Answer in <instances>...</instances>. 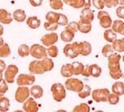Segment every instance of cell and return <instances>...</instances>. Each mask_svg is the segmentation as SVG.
<instances>
[{"label":"cell","mask_w":124,"mask_h":112,"mask_svg":"<svg viewBox=\"0 0 124 112\" xmlns=\"http://www.w3.org/2000/svg\"><path fill=\"white\" fill-rule=\"evenodd\" d=\"M14 112H24L23 111H15Z\"/></svg>","instance_id":"57"},{"label":"cell","mask_w":124,"mask_h":112,"mask_svg":"<svg viewBox=\"0 0 124 112\" xmlns=\"http://www.w3.org/2000/svg\"><path fill=\"white\" fill-rule=\"evenodd\" d=\"M92 94V98L96 102H107L108 98L109 95V91L107 88H103V89H96Z\"/></svg>","instance_id":"5"},{"label":"cell","mask_w":124,"mask_h":112,"mask_svg":"<svg viewBox=\"0 0 124 112\" xmlns=\"http://www.w3.org/2000/svg\"><path fill=\"white\" fill-rule=\"evenodd\" d=\"M13 16L4 9H0V23L2 24H10L13 22Z\"/></svg>","instance_id":"14"},{"label":"cell","mask_w":124,"mask_h":112,"mask_svg":"<svg viewBox=\"0 0 124 112\" xmlns=\"http://www.w3.org/2000/svg\"><path fill=\"white\" fill-rule=\"evenodd\" d=\"M112 53H113V49L112 47V45L110 44H107L102 49V54H103V57H108L109 55H111Z\"/></svg>","instance_id":"40"},{"label":"cell","mask_w":124,"mask_h":112,"mask_svg":"<svg viewBox=\"0 0 124 112\" xmlns=\"http://www.w3.org/2000/svg\"><path fill=\"white\" fill-rule=\"evenodd\" d=\"M84 87L83 81L77 78H68L65 82V88L74 92H79Z\"/></svg>","instance_id":"3"},{"label":"cell","mask_w":124,"mask_h":112,"mask_svg":"<svg viewBox=\"0 0 124 112\" xmlns=\"http://www.w3.org/2000/svg\"><path fill=\"white\" fill-rule=\"evenodd\" d=\"M30 89L27 86H19L15 92V100L18 103H23L29 98Z\"/></svg>","instance_id":"8"},{"label":"cell","mask_w":124,"mask_h":112,"mask_svg":"<svg viewBox=\"0 0 124 112\" xmlns=\"http://www.w3.org/2000/svg\"><path fill=\"white\" fill-rule=\"evenodd\" d=\"M103 4L104 7L107 8H114L117 7L119 4V1L118 0H103Z\"/></svg>","instance_id":"43"},{"label":"cell","mask_w":124,"mask_h":112,"mask_svg":"<svg viewBox=\"0 0 124 112\" xmlns=\"http://www.w3.org/2000/svg\"><path fill=\"white\" fill-rule=\"evenodd\" d=\"M103 37H104V39L106 41L110 43H113L117 39V34L112 29L105 30L104 33H103Z\"/></svg>","instance_id":"27"},{"label":"cell","mask_w":124,"mask_h":112,"mask_svg":"<svg viewBox=\"0 0 124 112\" xmlns=\"http://www.w3.org/2000/svg\"><path fill=\"white\" fill-rule=\"evenodd\" d=\"M13 19L15 21L18 22V23H23L27 19V15H26L25 11L23 9H17L13 12Z\"/></svg>","instance_id":"18"},{"label":"cell","mask_w":124,"mask_h":112,"mask_svg":"<svg viewBox=\"0 0 124 112\" xmlns=\"http://www.w3.org/2000/svg\"><path fill=\"white\" fill-rule=\"evenodd\" d=\"M63 3L70 6L74 9H81L84 8V1L83 0H62Z\"/></svg>","instance_id":"23"},{"label":"cell","mask_w":124,"mask_h":112,"mask_svg":"<svg viewBox=\"0 0 124 112\" xmlns=\"http://www.w3.org/2000/svg\"><path fill=\"white\" fill-rule=\"evenodd\" d=\"M46 54L47 56L51 57H57L58 54H59V50L58 47L55 45H52L51 47H48V48L46 49Z\"/></svg>","instance_id":"37"},{"label":"cell","mask_w":124,"mask_h":112,"mask_svg":"<svg viewBox=\"0 0 124 112\" xmlns=\"http://www.w3.org/2000/svg\"><path fill=\"white\" fill-rule=\"evenodd\" d=\"M30 54L32 57L38 60L47 57L46 49L45 48L44 46H41L40 44H33L30 47Z\"/></svg>","instance_id":"4"},{"label":"cell","mask_w":124,"mask_h":112,"mask_svg":"<svg viewBox=\"0 0 124 112\" xmlns=\"http://www.w3.org/2000/svg\"><path fill=\"white\" fill-rule=\"evenodd\" d=\"M113 51H116L117 52H124V39H116L113 43L112 45Z\"/></svg>","instance_id":"24"},{"label":"cell","mask_w":124,"mask_h":112,"mask_svg":"<svg viewBox=\"0 0 124 112\" xmlns=\"http://www.w3.org/2000/svg\"><path fill=\"white\" fill-rule=\"evenodd\" d=\"M112 91L113 93L117 95L118 96L123 95L124 94V84L122 81H117L112 86Z\"/></svg>","instance_id":"21"},{"label":"cell","mask_w":124,"mask_h":112,"mask_svg":"<svg viewBox=\"0 0 124 112\" xmlns=\"http://www.w3.org/2000/svg\"><path fill=\"white\" fill-rule=\"evenodd\" d=\"M59 13H55L53 11H50L46 14V22H50V23H56L59 17Z\"/></svg>","instance_id":"35"},{"label":"cell","mask_w":124,"mask_h":112,"mask_svg":"<svg viewBox=\"0 0 124 112\" xmlns=\"http://www.w3.org/2000/svg\"><path fill=\"white\" fill-rule=\"evenodd\" d=\"M59 25L56 23H50V22H46L44 23V28L46 31H51V32H55V30H57Z\"/></svg>","instance_id":"39"},{"label":"cell","mask_w":124,"mask_h":112,"mask_svg":"<svg viewBox=\"0 0 124 112\" xmlns=\"http://www.w3.org/2000/svg\"><path fill=\"white\" fill-rule=\"evenodd\" d=\"M121 55L117 53H112L108 57V70L110 77L114 80H118L123 77V73L120 67V61H121Z\"/></svg>","instance_id":"1"},{"label":"cell","mask_w":124,"mask_h":112,"mask_svg":"<svg viewBox=\"0 0 124 112\" xmlns=\"http://www.w3.org/2000/svg\"><path fill=\"white\" fill-rule=\"evenodd\" d=\"M41 67L45 72L46 71H51V70L54 68V61L51 58H48V57H45V58L41 59Z\"/></svg>","instance_id":"17"},{"label":"cell","mask_w":124,"mask_h":112,"mask_svg":"<svg viewBox=\"0 0 124 112\" xmlns=\"http://www.w3.org/2000/svg\"><path fill=\"white\" fill-rule=\"evenodd\" d=\"M94 112H104V111H96Z\"/></svg>","instance_id":"58"},{"label":"cell","mask_w":124,"mask_h":112,"mask_svg":"<svg viewBox=\"0 0 124 112\" xmlns=\"http://www.w3.org/2000/svg\"><path fill=\"white\" fill-rule=\"evenodd\" d=\"M59 39L58 34L56 33H47L45 34L43 37H41V42L45 47H51L52 45H55V43H56Z\"/></svg>","instance_id":"10"},{"label":"cell","mask_w":124,"mask_h":112,"mask_svg":"<svg viewBox=\"0 0 124 112\" xmlns=\"http://www.w3.org/2000/svg\"><path fill=\"white\" fill-rule=\"evenodd\" d=\"M65 29L69 30V31H71L72 33H75L78 32V23L77 22H71V23H68V24L65 26Z\"/></svg>","instance_id":"44"},{"label":"cell","mask_w":124,"mask_h":112,"mask_svg":"<svg viewBox=\"0 0 124 112\" xmlns=\"http://www.w3.org/2000/svg\"><path fill=\"white\" fill-rule=\"evenodd\" d=\"M30 94L31 95V96L35 99H40L41 97H42L43 95V89L41 86H40L38 85L32 86V87L30 89Z\"/></svg>","instance_id":"20"},{"label":"cell","mask_w":124,"mask_h":112,"mask_svg":"<svg viewBox=\"0 0 124 112\" xmlns=\"http://www.w3.org/2000/svg\"><path fill=\"white\" fill-rule=\"evenodd\" d=\"M71 64H72V68H73V75L75 76L80 75L84 68L83 63L79 62V61H75V62Z\"/></svg>","instance_id":"34"},{"label":"cell","mask_w":124,"mask_h":112,"mask_svg":"<svg viewBox=\"0 0 124 112\" xmlns=\"http://www.w3.org/2000/svg\"><path fill=\"white\" fill-rule=\"evenodd\" d=\"M63 2L62 0H51L50 1V6L53 10H61L63 9Z\"/></svg>","instance_id":"38"},{"label":"cell","mask_w":124,"mask_h":112,"mask_svg":"<svg viewBox=\"0 0 124 112\" xmlns=\"http://www.w3.org/2000/svg\"><path fill=\"white\" fill-rule=\"evenodd\" d=\"M8 84L5 80L3 79L1 82H0V98H2L5 95V93L8 91Z\"/></svg>","instance_id":"41"},{"label":"cell","mask_w":124,"mask_h":112,"mask_svg":"<svg viewBox=\"0 0 124 112\" xmlns=\"http://www.w3.org/2000/svg\"><path fill=\"white\" fill-rule=\"evenodd\" d=\"M17 52L18 55L22 57H26L30 54V47L26 44H22L19 46L18 49H17Z\"/></svg>","instance_id":"32"},{"label":"cell","mask_w":124,"mask_h":112,"mask_svg":"<svg viewBox=\"0 0 124 112\" xmlns=\"http://www.w3.org/2000/svg\"><path fill=\"white\" fill-rule=\"evenodd\" d=\"M116 13H117V16L121 19L124 18V7L123 6H119L118 8L116 10Z\"/></svg>","instance_id":"47"},{"label":"cell","mask_w":124,"mask_h":112,"mask_svg":"<svg viewBox=\"0 0 124 112\" xmlns=\"http://www.w3.org/2000/svg\"><path fill=\"white\" fill-rule=\"evenodd\" d=\"M72 112H90V108L86 103H81L76 105Z\"/></svg>","instance_id":"36"},{"label":"cell","mask_w":124,"mask_h":112,"mask_svg":"<svg viewBox=\"0 0 124 112\" xmlns=\"http://www.w3.org/2000/svg\"><path fill=\"white\" fill-rule=\"evenodd\" d=\"M75 33H72L71 31H69V30L65 29L64 31L61 32V38L63 42L65 43H70V42L73 41L74 37H75Z\"/></svg>","instance_id":"22"},{"label":"cell","mask_w":124,"mask_h":112,"mask_svg":"<svg viewBox=\"0 0 124 112\" xmlns=\"http://www.w3.org/2000/svg\"><path fill=\"white\" fill-rule=\"evenodd\" d=\"M91 92H92L91 87L88 85H84L83 89H82L79 92H78V94H79V98H81V99H85L86 97L90 95Z\"/></svg>","instance_id":"33"},{"label":"cell","mask_w":124,"mask_h":112,"mask_svg":"<svg viewBox=\"0 0 124 112\" xmlns=\"http://www.w3.org/2000/svg\"><path fill=\"white\" fill-rule=\"evenodd\" d=\"M90 68V76L93 77H99L101 76L102 73V68L97 64H93V65L89 66Z\"/></svg>","instance_id":"31"},{"label":"cell","mask_w":124,"mask_h":112,"mask_svg":"<svg viewBox=\"0 0 124 112\" xmlns=\"http://www.w3.org/2000/svg\"><path fill=\"white\" fill-rule=\"evenodd\" d=\"M3 43H4V40H3V38L2 37H0V47H1Z\"/></svg>","instance_id":"53"},{"label":"cell","mask_w":124,"mask_h":112,"mask_svg":"<svg viewBox=\"0 0 124 112\" xmlns=\"http://www.w3.org/2000/svg\"><path fill=\"white\" fill-rule=\"evenodd\" d=\"M98 19L99 21V24L103 28L108 29L109 27H111L112 23H113V20H112L111 17L108 13L106 11L103 10H100L98 13Z\"/></svg>","instance_id":"6"},{"label":"cell","mask_w":124,"mask_h":112,"mask_svg":"<svg viewBox=\"0 0 124 112\" xmlns=\"http://www.w3.org/2000/svg\"><path fill=\"white\" fill-rule=\"evenodd\" d=\"M3 32H4V28H3V25L0 24V37H2V35L3 34Z\"/></svg>","instance_id":"52"},{"label":"cell","mask_w":124,"mask_h":112,"mask_svg":"<svg viewBox=\"0 0 124 112\" xmlns=\"http://www.w3.org/2000/svg\"><path fill=\"white\" fill-rule=\"evenodd\" d=\"M43 0H29L30 4L33 7H40L41 4H42Z\"/></svg>","instance_id":"49"},{"label":"cell","mask_w":124,"mask_h":112,"mask_svg":"<svg viewBox=\"0 0 124 112\" xmlns=\"http://www.w3.org/2000/svg\"><path fill=\"white\" fill-rule=\"evenodd\" d=\"M84 8L85 9H90L91 7V0H83Z\"/></svg>","instance_id":"51"},{"label":"cell","mask_w":124,"mask_h":112,"mask_svg":"<svg viewBox=\"0 0 124 112\" xmlns=\"http://www.w3.org/2000/svg\"><path fill=\"white\" fill-rule=\"evenodd\" d=\"M27 25L31 29H37L41 26V20L36 16L29 17L27 19Z\"/></svg>","instance_id":"19"},{"label":"cell","mask_w":124,"mask_h":112,"mask_svg":"<svg viewBox=\"0 0 124 112\" xmlns=\"http://www.w3.org/2000/svg\"><path fill=\"white\" fill-rule=\"evenodd\" d=\"M108 101L109 102L110 105H117L119 102V96L114 93L109 94L108 98Z\"/></svg>","instance_id":"42"},{"label":"cell","mask_w":124,"mask_h":112,"mask_svg":"<svg viewBox=\"0 0 124 112\" xmlns=\"http://www.w3.org/2000/svg\"><path fill=\"white\" fill-rule=\"evenodd\" d=\"M68 23H68V18L66 16L65 14H62V13H60L57 20V24L61 26H66Z\"/></svg>","instance_id":"45"},{"label":"cell","mask_w":124,"mask_h":112,"mask_svg":"<svg viewBox=\"0 0 124 112\" xmlns=\"http://www.w3.org/2000/svg\"><path fill=\"white\" fill-rule=\"evenodd\" d=\"M112 30L115 33H119L121 35L124 34V23L123 20H115L112 23Z\"/></svg>","instance_id":"15"},{"label":"cell","mask_w":124,"mask_h":112,"mask_svg":"<svg viewBox=\"0 0 124 112\" xmlns=\"http://www.w3.org/2000/svg\"><path fill=\"white\" fill-rule=\"evenodd\" d=\"M6 63L4 61H3L2 59H0V73H3V71L6 69Z\"/></svg>","instance_id":"50"},{"label":"cell","mask_w":124,"mask_h":112,"mask_svg":"<svg viewBox=\"0 0 124 112\" xmlns=\"http://www.w3.org/2000/svg\"><path fill=\"white\" fill-rule=\"evenodd\" d=\"M91 5H93L95 9L99 10H103L104 8V4H103V0H92Z\"/></svg>","instance_id":"46"},{"label":"cell","mask_w":124,"mask_h":112,"mask_svg":"<svg viewBox=\"0 0 124 112\" xmlns=\"http://www.w3.org/2000/svg\"><path fill=\"white\" fill-rule=\"evenodd\" d=\"M94 19V14L90 9H84L81 11L79 21L83 23H91L92 21Z\"/></svg>","instance_id":"12"},{"label":"cell","mask_w":124,"mask_h":112,"mask_svg":"<svg viewBox=\"0 0 124 112\" xmlns=\"http://www.w3.org/2000/svg\"><path fill=\"white\" fill-rule=\"evenodd\" d=\"M119 4H121V6H123V4H124V3H123V0H120V3H119Z\"/></svg>","instance_id":"56"},{"label":"cell","mask_w":124,"mask_h":112,"mask_svg":"<svg viewBox=\"0 0 124 112\" xmlns=\"http://www.w3.org/2000/svg\"><path fill=\"white\" fill-rule=\"evenodd\" d=\"M82 75L84 77H90V68H89V65H84V68H83V71H82Z\"/></svg>","instance_id":"48"},{"label":"cell","mask_w":124,"mask_h":112,"mask_svg":"<svg viewBox=\"0 0 124 112\" xmlns=\"http://www.w3.org/2000/svg\"><path fill=\"white\" fill-rule=\"evenodd\" d=\"M92 29V24L91 23H83V22L79 21L78 23V31H79L80 33L86 34L89 33Z\"/></svg>","instance_id":"26"},{"label":"cell","mask_w":124,"mask_h":112,"mask_svg":"<svg viewBox=\"0 0 124 112\" xmlns=\"http://www.w3.org/2000/svg\"><path fill=\"white\" fill-rule=\"evenodd\" d=\"M29 71L31 74H37V75H41V74L45 73V71H43L42 67H41V61L37 60V61H31V63L29 64L28 67Z\"/></svg>","instance_id":"13"},{"label":"cell","mask_w":124,"mask_h":112,"mask_svg":"<svg viewBox=\"0 0 124 112\" xmlns=\"http://www.w3.org/2000/svg\"><path fill=\"white\" fill-rule=\"evenodd\" d=\"M55 112H67V111H65V110H59V111H55Z\"/></svg>","instance_id":"54"},{"label":"cell","mask_w":124,"mask_h":112,"mask_svg":"<svg viewBox=\"0 0 124 112\" xmlns=\"http://www.w3.org/2000/svg\"><path fill=\"white\" fill-rule=\"evenodd\" d=\"M10 107V101L8 98L3 96L0 98V112L8 111Z\"/></svg>","instance_id":"28"},{"label":"cell","mask_w":124,"mask_h":112,"mask_svg":"<svg viewBox=\"0 0 124 112\" xmlns=\"http://www.w3.org/2000/svg\"><path fill=\"white\" fill-rule=\"evenodd\" d=\"M39 105L33 97H29L25 102H23L24 112H37Z\"/></svg>","instance_id":"11"},{"label":"cell","mask_w":124,"mask_h":112,"mask_svg":"<svg viewBox=\"0 0 124 112\" xmlns=\"http://www.w3.org/2000/svg\"><path fill=\"white\" fill-rule=\"evenodd\" d=\"M36 81V77L29 74H20L17 78V84L18 86H31Z\"/></svg>","instance_id":"9"},{"label":"cell","mask_w":124,"mask_h":112,"mask_svg":"<svg viewBox=\"0 0 124 112\" xmlns=\"http://www.w3.org/2000/svg\"><path fill=\"white\" fill-rule=\"evenodd\" d=\"M4 71V77L6 82L9 84L14 82L15 77L18 73V67L16 65H9L8 67H6Z\"/></svg>","instance_id":"7"},{"label":"cell","mask_w":124,"mask_h":112,"mask_svg":"<svg viewBox=\"0 0 124 112\" xmlns=\"http://www.w3.org/2000/svg\"><path fill=\"white\" fill-rule=\"evenodd\" d=\"M2 80H3V73H0V82L2 81Z\"/></svg>","instance_id":"55"},{"label":"cell","mask_w":124,"mask_h":112,"mask_svg":"<svg viewBox=\"0 0 124 112\" xmlns=\"http://www.w3.org/2000/svg\"><path fill=\"white\" fill-rule=\"evenodd\" d=\"M92 52V46L89 42H82V52L80 55L86 57Z\"/></svg>","instance_id":"29"},{"label":"cell","mask_w":124,"mask_h":112,"mask_svg":"<svg viewBox=\"0 0 124 112\" xmlns=\"http://www.w3.org/2000/svg\"><path fill=\"white\" fill-rule=\"evenodd\" d=\"M61 74L62 77L70 78L73 76V68H72V64L67 63L65 64L61 68Z\"/></svg>","instance_id":"16"},{"label":"cell","mask_w":124,"mask_h":112,"mask_svg":"<svg viewBox=\"0 0 124 112\" xmlns=\"http://www.w3.org/2000/svg\"><path fill=\"white\" fill-rule=\"evenodd\" d=\"M49 1H51V0H49Z\"/></svg>","instance_id":"59"},{"label":"cell","mask_w":124,"mask_h":112,"mask_svg":"<svg viewBox=\"0 0 124 112\" xmlns=\"http://www.w3.org/2000/svg\"><path fill=\"white\" fill-rule=\"evenodd\" d=\"M11 54V49L8 43H3V45L0 47V57L4 58V57H8Z\"/></svg>","instance_id":"30"},{"label":"cell","mask_w":124,"mask_h":112,"mask_svg":"<svg viewBox=\"0 0 124 112\" xmlns=\"http://www.w3.org/2000/svg\"><path fill=\"white\" fill-rule=\"evenodd\" d=\"M63 52H64V54H65L67 57H69V58H70V59H74L78 57L76 54L75 53V52H74V49H73V47H72L71 43H67L66 45L65 46V47H64Z\"/></svg>","instance_id":"25"},{"label":"cell","mask_w":124,"mask_h":112,"mask_svg":"<svg viewBox=\"0 0 124 112\" xmlns=\"http://www.w3.org/2000/svg\"><path fill=\"white\" fill-rule=\"evenodd\" d=\"M51 91L52 92L53 99L57 102H61L66 96L65 88L61 83H55L51 86Z\"/></svg>","instance_id":"2"}]
</instances>
